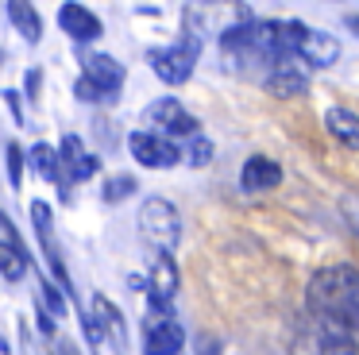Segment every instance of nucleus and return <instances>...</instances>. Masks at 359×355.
I'll return each mask as SVG.
<instances>
[{
  "label": "nucleus",
  "mask_w": 359,
  "mask_h": 355,
  "mask_svg": "<svg viewBox=\"0 0 359 355\" xmlns=\"http://www.w3.org/2000/svg\"><path fill=\"white\" fill-rule=\"evenodd\" d=\"M305 309L313 321L359 336V270L348 262L317 270L309 278V290H305Z\"/></svg>",
  "instance_id": "f257e3e1"
},
{
  "label": "nucleus",
  "mask_w": 359,
  "mask_h": 355,
  "mask_svg": "<svg viewBox=\"0 0 359 355\" xmlns=\"http://www.w3.org/2000/svg\"><path fill=\"white\" fill-rule=\"evenodd\" d=\"M251 23V8L243 0H189L186 12H182V27L194 39H224L228 31Z\"/></svg>",
  "instance_id": "f03ea898"
},
{
  "label": "nucleus",
  "mask_w": 359,
  "mask_h": 355,
  "mask_svg": "<svg viewBox=\"0 0 359 355\" xmlns=\"http://www.w3.org/2000/svg\"><path fill=\"white\" fill-rule=\"evenodd\" d=\"M140 236L155 247L158 255H170L182 239V216L166 197H147L140 208Z\"/></svg>",
  "instance_id": "7ed1b4c3"
},
{
  "label": "nucleus",
  "mask_w": 359,
  "mask_h": 355,
  "mask_svg": "<svg viewBox=\"0 0 359 355\" xmlns=\"http://www.w3.org/2000/svg\"><path fill=\"white\" fill-rule=\"evenodd\" d=\"M124 66H120L112 54H89L86 58V74L78 77L74 93L86 105H97V100H116V93L124 89Z\"/></svg>",
  "instance_id": "20e7f679"
},
{
  "label": "nucleus",
  "mask_w": 359,
  "mask_h": 355,
  "mask_svg": "<svg viewBox=\"0 0 359 355\" xmlns=\"http://www.w3.org/2000/svg\"><path fill=\"white\" fill-rule=\"evenodd\" d=\"M294 355H359V336L309 316L294 336Z\"/></svg>",
  "instance_id": "39448f33"
},
{
  "label": "nucleus",
  "mask_w": 359,
  "mask_h": 355,
  "mask_svg": "<svg viewBox=\"0 0 359 355\" xmlns=\"http://www.w3.org/2000/svg\"><path fill=\"white\" fill-rule=\"evenodd\" d=\"M197 58H201V39H194V35H182L174 46H163V51L147 54L155 77L166 85H186L194 66H197Z\"/></svg>",
  "instance_id": "423d86ee"
},
{
  "label": "nucleus",
  "mask_w": 359,
  "mask_h": 355,
  "mask_svg": "<svg viewBox=\"0 0 359 355\" xmlns=\"http://www.w3.org/2000/svg\"><path fill=\"white\" fill-rule=\"evenodd\" d=\"M32 228H35V236H39L43 259H47L50 274H55V286L74 301V282H70V270H66L62 251H58V239H55V216H50V205H47V201H32Z\"/></svg>",
  "instance_id": "0eeeda50"
},
{
  "label": "nucleus",
  "mask_w": 359,
  "mask_h": 355,
  "mask_svg": "<svg viewBox=\"0 0 359 355\" xmlns=\"http://www.w3.org/2000/svg\"><path fill=\"white\" fill-rule=\"evenodd\" d=\"M128 147H132V159L147 170H170L174 162H182L178 143L158 135V131H132V135H128Z\"/></svg>",
  "instance_id": "6e6552de"
},
{
  "label": "nucleus",
  "mask_w": 359,
  "mask_h": 355,
  "mask_svg": "<svg viewBox=\"0 0 359 355\" xmlns=\"http://www.w3.org/2000/svg\"><path fill=\"white\" fill-rule=\"evenodd\" d=\"M147 123H155L158 128V135H182V139H194L197 135V116H189L186 108H182V100H174V97H158L155 105L147 108Z\"/></svg>",
  "instance_id": "1a4fd4ad"
},
{
  "label": "nucleus",
  "mask_w": 359,
  "mask_h": 355,
  "mask_svg": "<svg viewBox=\"0 0 359 355\" xmlns=\"http://www.w3.org/2000/svg\"><path fill=\"white\" fill-rule=\"evenodd\" d=\"M174 293H178V267H174L170 255H155V262H151V282H147L151 316H170Z\"/></svg>",
  "instance_id": "9d476101"
},
{
  "label": "nucleus",
  "mask_w": 359,
  "mask_h": 355,
  "mask_svg": "<svg viewBox=\"0 0 359 355\" xmlns=\"http://www.w3.org/2000/svg\"><path fill=\"white\" fill-rule=\"evenodd\" d=\"M305 89H309V77H305L302 66H297V54L278 58L271 69H266V93H271V97L294 100V97H305Z\"/></svg>",
  "instance_id": "9b49d317"
},
{
  "label": "nucleus",
  "mask_w": 359,
  "mask_h": 355,
  "mask_svg": "<svg viewBox=\"0 0 359 355\" xmlns=\"http://www.w3.org/2000/svg\"><path fill=\"white\" fill-rule=\"evenodd\" d=\"M58 159H62V166H66L62 197H66V189H70L74 182H89V178L101 170V159H97V154H86V147H81L78 135H66V139H62V147H58Z\"/></svg>",
  "instance_id": "f8f14e48"
},
{
  "label": "nucleus",
  "mask_w": 359,
  "mask_h": 355,
  "mask_svg": "<svg viewBox=\"0 0 359 355\" xmlns=\"http://www.w3.org/2000/svg\"><path fill=\"white\" fill-rule=\"evenodd\" d=\"M186 347V328L174 316H151L147 336H143V355H178Z\"/></svg>",
  "instance_id": "ddd939ff"
},
{
  "label": "nucleus",
  "mask_w": 359,
  "mask_h": 355,
  "mask_svg": "<svg viewBox=\"0 0 359 355\" xmlns=\"http://www.w3.org/2000/svg\"><path fill=\"white\" fill-rule=\"evenodd\" d=\"M58 27H62L74 43H93V39L104 35V23L97 20V12H89L78 0H66V4L58 8Z\"/></svg>",
  "instance_id": "4468645a"
},
{
  "label": "nucleus",
  "mask_w": 359,
  "mask_h": 355,
  "mask_svg": "<svg viewBox=\"0 0 359 355\" xmlns=\"http://www.w3.org/2000/svg\"><path fill=\"white\" fill-rule=\"evenodd\" d=\"M274 185H282V166L274 159H266V154H251L240 170V189L243 193H266Z\"/></svg>",
  "instance_id": "2eb2a0df"
},
{
  "label": "nucleus",
  "mask_w": 359,
  "mask_h": 355,
  "mask_svg": "<svg viewBox=\"0 0 359 355\" xmlns=\"http://www.w3.org/2000/svg\"><path fill=\"white\" fill-rule=\"evenodd\" d=\"M297 58L305 62V66H332L336 58H340V43H336L328 31H305V39H302V46H297Z\"/></svg>",
  "instance_id": "dca6fc26"
},
{
  "label": "nucleus",
  "mask_w": 359,
  "mask_h": 355,
  "mask_svg": "<svg viewBox=\"0 0 359 355\" xmlns=\"http://www.w3.org/2000/svg\"><path fill=\"white\" fill-rule=\"evenodd\" d=\"M93 321L101 324V332L116 344V351H128V321H124V313L104 297V293L93 297Z\"/></svg>",
  "instance_id": "f3484780"
},
{
  "label": "nucleus",
  "mask_w": 359,
  "mask_h": 355,
  "mask_svg": "<svg viewBox=\"0 0 359 355\" xmlns=\"http://www.w3.org/2000/svg\"><path fill=\"white\" fill-rule=\"evenodd\" d=\"M4 12H8L12 27H16L27 43H39L43 39V15L32 0H4Z\"/></svg>",
  "instance_id": "a211bd4d"
},
{
  "label": "nucleus",
  "mask_w": 359,
  "mask_h": 355,
  "mask_svg": "<svg viewBox=\"0 0 359 355\" xmlns=\"http://www.w3.org/2000/svg\"><path fill=\"white\" fill-rule=\"evenodd\" d=\"M32 270V251L16 239H4L0 236V278L4 282H20V278Z\"/></svg>",
  "instance_id": "6ab92c4d"
},
{
  "label": "nucleus",
  "mask_w": 359,
  "mask_h": 355,
  "mask_svg": "<svg viewBox=\"0 0 359 355\" xmlns=\"http://www.w3.org/2000/svg\"><path fill=\"white\" fill-rule=\"evenodd\" d=\"M325 128H328V135H332L336 143L359 147V112L336 105V108H328V112H325Z\"/></svg>",
  "instance_id": "aec40b11"
},
{
  "label": "nucleus",
  "mask_w": 359,
  "mask_h": 355,
  "mask_svg": "<svg viewBox=\"0 0 359 355\" xmlns=\"http://www.w3.org/2000/svg\"><path fill=\"white\" fill-rule=\"evenodd\" d=\"M27 162H32V170H35L39 178L62 185V159H58V151H55L50 143H35L32 151H27Z\"/></svg>",
  "instance_id": "412c9836"
},
{
  "label": "nucleus",
  "mask_w": 359,
  "mask_h": 355,
  "mask_svg": "<svg viewBox=\"0 0 359 355\" xmlns=\"http://www.w3.org/2000/svg\"><path fill=\"white\" fill-rule=\"evenodd\" d=\"M66 301L70 297H66L50 278H39V309H47V313L58 321V316H66Z\"/></svg>",
  "instance_id": "4be33fe9"
},
{
  "label": "nucleus",
  "mask_w": 359,
  "mask_h": 355,
  "mask_svg": "<svg viewBox=\"0 0 359 355\" xmlns=\"http://www.w3.org/2000/svg\"><path fill=\"white\" fill-rule=\"evenodd\" d=\"M135 189H140V182H135L132 174H112L109 182H104L101 197L109 201V205H120V201H124V197H132Z\"/></svg>",
  "instance_id": "5701e85b"
},
{
  "label": "nucleus",
  "mask_w": 359,
  "mask_h": 355,
  "mask_svg": "<svg viewBox=\"0 0 359 355\" xmlns=\"http://www.w3.org/2000/svg\"><path fill=\"white\" fill-rule=\"evenodd\" d=\"M4 159H8V185L20 189V182H24V151H20V143L4 147Z\"/></svg>",
  "instance_id": "b1692460"
},
{
  "label": "nucleus",
  "mask_w": 359,
  "mask_h": 355,
  "mask_svg": "<svg viewBox=\"0 0 359 355\" xmlns=\"http://www.w3.org/2000/svg\"><path fill=\"white\" fill-rule=\"evenodd\" d=\"M212 159V143L205 135H194L189 139V166H205Z\"/></svg>",
  "instance_id": "393cba45"
},
{
  "label": "nucleus",
  "mask_w": 359,
  "mask_h": 355,
  "mask_svg": "<svg viewBox=\"0 0 359 355\" xmlns=\"http://www.w3.org/2000/svg\"><path fill=\"white\" fill-rule=\"evenodd\" d=\"M344 216H348L351 232L359 236V197H344Z\"/></svg>",
  "instance_id": "a878e982"
},
{
  "label": "nucleus",
  "mask_w": 359,
  "mask_h": 355,
  "mask_svg": "<svg viewBox=\"0 0 359 355\" xmlns=\"http://www.w3.org/2000/svg\"><path fill=\"white\" fill-rule=\"evenodd\" d=\"M39 85H43V74L39 69H27V77H24V89H27V97H39Z\"/></svg>",
  "instance_id": "bb28decb"
},
{
  "label": "nucleus",
  "mask_w": 359,
  "mask_h": 355,
  "mask_svg": "<svg viewBox=\"0 0 359 355\" xmlns=\"http://www.w3.org/2000/svg\"><path fill=\"white\" fill-rule=\"evenodd\" d=\"M35 321H39V328H43V332H47V336H55V332H58V324H55V316H50V313H47V309H35Z\"/></svg>",
  "instance_id": "cd10ccee"
},
{
  "label": "nucleus",
  "mask_w": 359,
  "mask_h": 355,
  "mask_svg": "<svg viewBox=\"0 0 359 355\" xmlns=\"http://www.w3.org/2000/svg\"><path fill=\"white\" fill-rule=\"evenodd\" d=\"M4 100H8L12 116H16V120H24V112H20V93H4Z\"/></svg>",
  "instance_id": "c85d7f7f"
},
{
  "label": "nucleus",
  "mask_w": 359,
  "mask_h": 355,
  "mask_svg": "<svg viewBox=\"0 0 359 355\" xmlns=\"http://www.w3.org/2000/svg\"><path fill=\"white\" fill-rule=\"evenodd\" d=\"M197 347H201L197 355H220V351H217V340H205V336H201V344H197Z\"/></svg>",
  "instance_id": "c756f323"
},
{
  "label": "nucleus",
  "mask_w": 359,
  "mask_h": 355,
  "mask_svg": "<svg viewBox=\"0 0 359 355\" xmlns=\"http://www.w3.org/2000/svg\"><path fill=\"white\" fill-rule=\"evenodd\" d=\"M344 23H348V31H351V35H359V15H348Z\"/></svg>",
  "instance_id": "7c9ffc66"
}]
</instances>
